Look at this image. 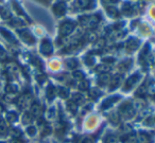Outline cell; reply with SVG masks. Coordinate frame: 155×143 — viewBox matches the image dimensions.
I'll return each mask as SVG.
<instances>
[{
    "instance_id": "11a10c76",
    "label": "cell",
    "mask_w": 155,
    "mask_h": 143,
    "mask_svg": "<svg viewBox=\"0 0 155 143\" xmlns=\"http://www.w3.org/2000/svg\"><path fill=\"white\" fill-rule=\"evenodd\" d=\"M0 143H5V142H1V141H0Z\"/></svg>"
},
{
    "instance_id": "3957f363",
    "label": "cell",
    "mask_w": 155,
    "mask_h": 143,
    "mask_svg": "<svg viewBox=\"0 0 155 143\" xmlns=\"http://www.w3.org/2000/svg\"><path fill=\"white\" fill-rule=\"evenodd\" d=\"M15 32L18 41H22L27 46H34L36 44V37L28 27L17 29V30H15Z\"/></svg>"
},
{
    "instance_id": "f546056e",
    "label": "cell",
    "mask_w": 155,
    "mask_h": 143,
    "mask_svg": "<svg viewBox=\"0 0 155 143\" xmlns=\"http://www.w3.org/2000/svg\"><path fill=\"white\" fill-rule=\"evenodd\" d=\"M127 49L131 50V51H135V50L139 47V41L136 38H131L127 41Z\"/></svg>"
},
{
    "instance_id": "cb8c5ba5",
    "label": "cell",
    "mask_w": 155,
    "mask_h": 143,
    "mask_svg": "<svg viewBox=\"0 0 155 143\" xmlns=\"http://www.w3.org/2000/svg\"><path fill=\"white\" fill-rule=\"evenodd\" d=\"M110 79H112V76H110L108 73H103V74H100L99 80H98V84H99L100 86H106L107 84H110Z\"/></svg>"
},
{
    "instance_id": "e575fe53",
    "label": "cell",
    "mask_w": 155,
    "mask_h": 143,
    "mask_svg": "<svg viewBox=\"0 0 155 143\" xmlns=\"http://www.w3.org/2000/svg\"><path fill=\"white\" fill-rule=\"evenodd\" d=\"M10 134H11V136L13 137L14 139H19L20 137L22 136V132H21V130H20L19 128H17V127H14V128H12V129L10 130Z\"/></svg>"
},
{
    "instance_id": "681fc988",
    "label": "cell",
    "mask_w": 155,
    "mask_h": 143,
    "mask_svg": "<svg viewBox=\"0 0 155 143\" xmlns=\"http://www.w3.org/2000/svg\"><path fill=\"white\" fill-rule=\"evenodd\" d=\"M80 143H91V140L88 138H83L82 140L80 141Z\"/></svg>"
},
{
    "instance_id": "f1b7e54d",
    "label": "cell",
    "mask_w": 155,
    "mask_h": 143,
    "mask_svg": "<svg viewBox=\"0 0 155 143\" xmlns=\"http://www.w3.org/2000/svg\"><path fill=\"white\" fill-rule=\"evenodd\" d=\"M122 11H123V14H124V15L131 16V15H133V13H134L133 12L134 8L130 2H125V3H123V5H122Z\"/></svg>"
},
{
    "instance_id": "4316f807",
    "label": "cell",
    "mask_w": 155,
    "mask_h": 143,
    "mask_svg": "<svg viewBox=\"0 0 155 143\" xmlns=\"http://www.w3.org/2000/svg\"><path fill=\"white\" fill-rule=\"evenodd\" d=\"M77 86H78V88H79L80 91H87V90H89V88H91L89 82L85 79L82 80V81H80V82H78Z\"/></svg>"
},
{
    "instance_id": "e0dca14e",
    "label": "cell",
    "mask_w": 155,
    "mask_h": 143,
    "mask_svg": "<svg viewBox=\"0 0 155 143\" xmlns=\"http://www.w3.org/2000/svg\"><path fill=\"white\" fill-rule=\"evenodd\" d=\"M140 79V75L138 73H135V74L131 75L129 79L125 81V86H124V89L125 90H130L133 86H135L137 84V82L139 81Z\"/></svg>"
},
{
    "instance_id": "6da1fadb",
    "label": "cell",
    "mask_w": 155,
    "mask_h": 143,
    "mask_svg": "<svg viewBox=\"0 0 155 143\" xmlns=\"http://www.w3.org/2000/svg\"><path fill=\"white\" fill-rule=\"evenodd\" d=\"M7 1H8V3H9L10 8H11V11L14 16L22 18L24 20H26L28 24H32L33 22L32 19H31L29 14L27 13V11L25 10L24 5H22L21 2H20V0H7Z\"/></svg>"
},
{
    "instance_id": "f6af8a7d",
    "label": "cell",
    "mask_w": 155,
    "mask_h": 143,
    "mask_svg": "<svg viewBox=\"0 0 155 143\" xmlns=\"http://www.w3.org/2000/svg\"><path fill=\"white\" fill-rule=\"evenodd\" d=\"M88 91H89V96H91V99H95V100L99 96V94H100V92L98 89H91V90H88Z\"/></svg>"
},
{
    "instance_id": "d4e9b609",
    "label": "cell",
    "mask_w": 155,
    "mask_h": 143,
    "mask_svg": "<svg viewBox=\"0 0 155 143\" xmlns=\"http://www.w3.org/2000/svg\"><path fill=\"white\" fill-rule=\"evenodd\" d=\"M61 66H62V64H61V62L58 60H49V63H48V67H49V69L51 71H54V72L60 70Z\"/></svg>"
},
{
    "instance_id": "8992f818",
    "label": "cell",
    "mask_w": 155,
    "mask_h": 143,
    "mask_svg": "<svg viewBox=\"0 0 155 143\" xmlns=\"http://www.w3.org/2000/svg\"><path fill=\"white\" fill-rule=\"evenodd\" d=\"M95 5V0H72L70 5H68V9H70L72 12L86 11V10L94 9Z\"/></svg>"
},
{
    "instance_id": "ffe728a7",
    "label": "cell",
    "mask_w": 155,
    "mask_h": 143,
    "mask_svg": "<svg viewBox=\"0 0 155 143\" xmlns=\"http://www.w3.org/2000/svg\"><path fill=\"white\" fill-rule=\"evenodd\" d=\"M71 101L79 106V105H82L85 103V96H83L82 93H78V92H75V93H73L72 96H71Z\"/></svg>"
},
{
    "instance_id": "ee69618b",
    "label": "cell",
    "mask_w": 155,
    "mask_h": 143,
    "mask_svg": "<svg viewBox=\"0 0 155 143\" xmlns=\"http://www.w3.org/2000/svg\"><path fill=\"white\" fill-rule=\"evenodd\" d=\"M85 64H86L87 66H93V65L95 64V57H94L93 55H87L86 57H85Z\"/></svg>"
},
{
    "instance_id": "d6a6232c",
    "label": "cell",
    "mask_w": 155,
    "mask_h": 143,
    "mask_svg": "<svg viewBox=\"0 0 155 143\" xmlns=\"http://www.w3.org/2000/svg\"><path fill=\"white\" fill-rule=\"evenodd\" d=\"M137 142L138 143H150L151 138L149 135L144 134V132H141V134L139 135V137L137 138Z\"/></svg>"
},
{
    "instance_id": "b9f144b4",
    "label": "cell",
    "mask_w": 155,
    "mask_h": 143,
    "mask_svg": "<svg viewBox=\"0 0 155 143\" xmlns=\"http://www.w3.org/2000/svg\"><path fill=\"white\" fill-rule=\"evenodd\" d=\"M123 143H138L137 142V138L134 136H132V135H127V136H125L124 140H123Z\"/></svg>"
},
{
    "instance_id": "8fae6325",
    "label": "cell",
    "mask_w": 155,
    "mask_h": 143,
    "mask_svg": "<svg viewBox=\"0 0 155 143\" xmlns=\"http://www.w3.org/2000/svg\"><path fill=\"white\" fill-rule=\"evenodd\" d=\"M15 103L19 109H25L30 104H32V96L31 93H21L18 94L15 99Z\"/></svg>"
},
{
    "instance_id": "9c48e42d",
    "label": "cell",
    "mask_w": 155,
    "mask_h": 143,
    "mask_svg": "<svg viewBox=\"0 0 155 143\" xmlns=\"http://www.w3.org/2000/svg\"><path fill=\"white\" fill-rule=\"evenodd\" d=\"M38 51L45 57H49L53 54L54 52V45L52 43V41L47 36H44L41 38V43H39Z\"/></svg>"
},
{
    "instance_id": "44dd1931",
    "label": "cell",
    "mask_w": 155,
    "mask_h": 143,
    "mask_svg": "<svg viewBox=\"0 0 155 143\" xmlns=\"http://www.w3.org/2000/svg\"><path fill=\"white\" fill-rule=\"evenodd\" d=\"M65 64H66V67L68 69H70V70H77L78 67H79V60H77V58H68V60H66V62H65Z\"/></svg>"
},
{
    "instance_id": "603a6c76",
    "label": "cell",
    "mask_w": 155,
    "mask_h": 143,
    "mask_svg": "<svg viewBox=\"0 0 155 143\" xmlns=\"http://www.w3.org/2000/svg\"><path fill=\"white\" fill-rule=\"evenodd\" d=\"M56 118V109L55 107H49L45 112V119L47 121H52Z\"/></svg>"
},
{
    "instance_id": "d6986e66",
    "label": "cell",
    "mask_w": 155,
    "mask_h": 143,
    "mask_svg": "<svg viewBox=\"0 0 155 143\" xmlns=\"http://www.w3.org/2000/svg\"><path fill=\"white\" fill-rule=\"evenodd\" d=\"M55 91L56 96H58L62 99H67L70 94L69 88L66 87V86H55Z\"/></svg>"
},
{
    "instance_id": "83f0119b",
    "label": "cell",
    "mask_w": 155,
    "mask_h": 143,
    "mask_svg": "<svg viewBox=\"0 0 155 143\" xmlns=\"http://www.w3.org/2000/svg\"><path fill=\"white\" fill-rule=\"evenodd\" d=\"M71 77H72V80H74V81L77 82H80L82 81V80L85 79V74L83 71L81 70H73L72 71V74H71Z\"/></svg>"
},
{
    "instance_id": "c3c4849f",
    "label": "cell",
    "mask_w": 155,
    "mask_h": 143,
    "mask_svg": "<svg viewBox=\"0 0 155 143\" xmlns=\"http://www.w3.org/2000/svg\"><path fill=\"white\" fill-rule=\"evenodd\" d=\"M3 91H5V85H3L2 80H1V77H0V94L2 93Z\"/></svg>"
},
{
    "instance_id": "277c9868",
    "label": "cell",
    "mask_w": 155,
    "mask_h": 143,
    "mask_svg": "<svg viewBox=\"0 0 155 143\" xmlns=\"http://www.w3.org/2000/svg\"><path fill=\"white\" fill-rule=\"evenodd\" d=\"M77 29V22L71 19H64L60 22L58 26V38H65V37L71 36Z\"/></svg>"
},
{
    "instance_id": "60d3db41",
    "label": "cell",
    "mask_w": 155,
    "mask_h": 143,
    "mask_svg": "<svg viewBox=\"0 0 155 143\" xmlns=\"http://www.w3.org/2000/svg\"><path fill=\"white\" fill-rule=\"evenodd\" d=\"M32 115H31V113L30 112H25L24 115H22V118H21V120H22V122H24V124H30L31 123V121H32Z\"/></svg>"
},
{
    "instance_id": "ac0fdd59",
    "label": "cell",
    "mask_w": 155,
    "mask_h": 143,
    "mask_svg": "<svg viewBox=\"0 0 155 143\" xmlns=\"http://www.w3.org/2000/svg\"><path fill=\"white\" fill-rule=\"evenodd\" d=\"M119 100H120V96H110V98L105 99V100L103 101V103H102V105H101V108L102 109H107V108H110V107H112L113 105L115 104V103L118 102Z\"/></svg>"
},
{
    "instance_id": "7a4b0ae2",
    "label": "cell",
    "mask_w": 155,
    "mask_h": 143,
    "mask_svg": "<svg viewBox=\"0 0 155 143\" xmlns=\"http://www.w3.org/2000/svg\"><path fill=\"white\" fill-rule=\"evenodd\" d=\"M0 37L7 43L10 47L18 48L19 47V41H18L16 34L11 31L7 26L5 24H0Z\"/></svg>"
},
{
    "instance_id": "4fadbf2b",
    "label": "cell",
    "mask_w": 155,
    "mask_h": 143,
    "mask_svg": "<svg viewBox=\"0 0 155 143\" xmlns=\"http://www.w3.org/2000/svg\"><path fill=\"white\" fill-rule=\"evenodd\" d=\"M13 16L14 15H13V13H12L11 8H10L8 1L7 2L0 3V19L5 22H9L10 20L12 19Z\"/></svg>"
},
{
    "instance_id": "7402d4cb",
    "label": "cell",
    "mask_w": 155,
    "mask_h": 143,
    "mask_svg": "<svg viewBox=\"0 0 155 143\" xmlns=\"http://www.w3.org/2000/svg\"><path fill=\"white\" fill-rule=\"evenodd\" d=\"M121 81H122L121 75H115L114 77H112L110 82V89L114 90L115 88H118V86L121 84Z\"/></svg>"
},
{
    "instance_id": "52a82bcc",
    "label": "cell",
    "mask_w": 155,
    "mask_h": 143,
    "mask_svg": "<svg viewBox=\"0 0 155 143\" xmlns=\"http://www.w3.org/2000/svg\"><path fill=\"white\" fill-rule=\"evenodd\" d=\"M79 22L83 28L93 30L99 24L100 17L98 15H83L79 17Z\"/></svg>"
},
{
    "instance_id": "2e32d148",
    "label": "cell",
    "mask_w": 155,
    "mask_h": 143,
    "mask_svg": "<svg viewBox=\"0 0 155 143\" xmlns=\"http://www.w3.org/2000/svg\"><path fill=\"white\" fill-rule=\"evenodd\" d=\"M45 96H46V99L47 101L51 102L53 101V99L56 96V91H55V86L51 83H48L47 86L45 88Z\"/></svg>"
},
{
    "instance_id": "9a60e30c",
    "label": "cell",
    "mask_w": 155,
    "mask_h": 143,
    "mask_svg": "<svg viewBox=\"0 0 155 143\" xmlns=\"http://www.w3.org/2000/svg\"><path fill=\"white\" fill-rule=\"evenodd\" d=\"M29 112L31 113L33 119H38L41 115H43V106H41L39 103H32L31 105V108Z\"/></svg>"
},
{
    "instance_id": "484cf974",
    "label": "cell",
    "mask_w": 155,
    "mask_h": 143,
    "mask_svg": "<svg viewBox=\"0 0 155 143\" xmlns=\"http://www.w3.org/2000/svg\"><path fill=\"white\" fill-rule=\"evenodd\" d=\"M9 57H10L9 52H8L7 49H5V48L3 47V46L1 45V44H0V62H1V63L8 62Z\"/></svg>"
},
{
    "instance_id": "1f68e13d",
    "label": "cell",
    "mask_w": 155,
    "mask_h": 143,
    "mask_svg": "<svg viewBox=\"0 0 155 143\" xmlns=\"http://www.w3.org/2000/svg\"><path fill=\"white\" fill-rule=\"evenodd\" d=\"M96 69H97V72H99L100 74H103V73H108V71L110 70V66L107 64H101Z\"/></svg>"
},
{
    "instance_id": "d590c367",
    "label": "cell",
    "mask_w": 155,
    "mask_h": 143,
    "mask_svg": "<svg viewBox=\"0 0 155 143\" xmlns=\"http://www.w3.org/2000/svg\"><path fill=\"white\" fill-rule=\"evenodd\" d=\"M131 66H132V60H125V62L121 63V64L119 65V69H120L121 71H127L131 68Z\"/></svg>"
},
{
    "instance_id": "816d5d0a",
    "label": "cell",
    "mask_w": 155,
    "mask_h": 143,
    "mask_svg": "<svg viewBox=\"0 0 155 143\" xmlns=\"http://www.w3.org/2000/svg\"><path fill=\"white\" fill-rule=\"evenodd\" d=\"M3 111V106L1 104H0V115H1V112Z\"/></svg>"
},
{
    "instance_id": "ab89813d",
    "label": "cell",
    "mask_w": 155,
    "mask_h": 143,
    "mask_svg": "<svg viewBox=\"0 0 155 143\" xmlns=\"http://www.w3.org/2000/svg\"><path fill=\"white\" fill-rule=\"evenodd\" d=\"M36 132H37V128L35 127V126H33V125L28 126V127H27V129H26V132H27V135H28L29 137H34L35 135H36Z\"/></svg>"
},
{
    "instance_id": "7bdbcfd3",
    "label": "cell",
    "mask_w": 155,
    "mask_h": 143,
    "mask_svg": "<svg viewBox=\"0 0 155 143\" xmlns=\"http://www.w3.org/2000/svg\"><path fill=\"white\" fill-rule=\"evenodd\" d=\"M105 143H118V139L114 135H108L105 139Z\"/></svg>"
},
{
    "instance_id": "f35d334b",
    "label": "cell",
    "mask_w": 155,
    "mask_h": 143,
    "mask_svg": "<svg viewBox=\"0 0 155 143\" xmlns=\"http://www.w3.org/2000/svg\"><path fill=\"white\" fill-rule=\"evenodd\" d=\"M146 89H147V93L154 94L155 93V81H150L148 86H146Z\"/></svg>"
},
{
    "instance_id": "f5cc1de1",
    "label": "cell",
    "mask_w": 155,
    "mask_h": 143,
    "mask_svg": "<svg viewBox=\"0 0 155 143\" xmlns=\"http://www.w3.org/2000/svg\"><path fill=\"white\" fill-rule=\"evenodd\" d=\"M64 1H66V2H68V1H72V0H64Z\"/></svg>"
},
{
    "instance_id": "5b68a950",
    "label": "cell",
    "mask_w": 155,
    "mask_h": 143,
    "mask_svg": "<svg viewBox=\"0 0 155 143\" xmlns=\"http://www.w3.org/2000/svg\"><path fill=\"white\" fill-rule=\"evenodd\" d=\"M68 5L64 0H53L50 5V11L55 18H63L68 12Z\"/></svg>"
},
{
    "instance_id": "8d00e7d4",
    "label": "cell",
    "mask_w": 155,
    "mask_h": 143,
    "mask_svg": "<svg viewBox=\"0 0 155 143\" xmlns=\"http://www.w3.org/2000/svg\"><path fill=\"white\" fill-rule=\"evenodd\" d=\"M67 108H68V110L70 111V112L72 113H75L78 111V105L75 104V103H73L72 101H68L67 102Z\"/></svg>"
},
{
    "instance_id": "db71d44e",
    "label": "cell",
    "mask_w": 155,
    "mask_h": 143,
    "mask_svg": "<svg viewBox=\"0 0 155 143\" xmlns=\"http://www.w3.org/2000/svg\"><path fill=\"white\" fill-rule=\"evenodd\" d=\"M0 70H1V62H0Z\"/></svg>"
},
{
    "instance_id": "ba28073f",
    "label": "cell",
    "mask_w": 155,
    "mask_h": 143,
    "mask_svg": "<svg viewBox=\"0 0 155 143\" xmlns=\"http://www.w3.org/2000/svg\"><path fill=\"white\" fill-rule=\"evenodd\" d=\"M5 74H7V76L9 77V79L11 77L12 81H15V82H17L18 80H19L20 74H21L18 65L16 64L15 62H10V60L5 62Z\"/></svg>"
},
{
    "instance_id": "f907efd6",
    "label": "cell",
    "mask_w": 155,
    "mask_h": 143,
    "mask_svg": "<svg viewBox=\"0 0 155 143\" xmlns=\"http://www.w3.org/2000/svg\"><path fill=\"white\" fill-rule=\"evenodd\" d=\"M9 143H22V142L19 140V139H12V140L10 141Z\"/></svg>"
},
{
    "instance_id": "836d02e7",
    "label": "cell",
    "mask_w": 155,
    "mask_h": 143,
    "mask_svg": "<svg viewBox=\"0 0 155 143\" xmlns=\"http://www.w3.org/2000/svg\"><path fill=\"white\" fill-rule=\"evenodd\" d=\"M106 13L110 17H117V16H119V12L117 11V9L115 7H107L106 8Z\"/></svg>"
},
{
    "instance_id": "74e56055",
    "label": "cell",
    "mask_w": 155,
    "mask_h": 143,
    "mask_svg": "<svg viewBox=\"0 0 155 143\" xmlns=\"http://www.w3.org/2000/svg\"><path fill=\"white\" fill-rule=\"evenodd\" d=\"M8 132V127H7V123L5 121L0 118V135H5Z\"/></svg>"
},
{
    "instance_id": "7dc6e473",
    "label": "cell",
    "mask_w": 155,
    "mask_h": 143,
    "mask_svg": "<svg viewBox=\"0 0 155 143\" xmlns=\"http://www.w3.org/2000/svg\"><path fill=\"white\" fill-rule=\"evenodd\" d=\"M119 0H102V2H104L105 5H107V7H114L115 5H117Z\"/></svg>"
},
{
    "instance_id": "4dcf8cb0",
    "label": "cell",
    "mask_w": 155,
    "mask_h": 143,
    "mask_svg": "<svg viewBox=\"0 0 155 143\" xmlns=\"http://www.w3.org/2000/svg\"><path fill=\"white\" fill-rule=\"evenodd\" d=\"M5 120L11 124L15 123L18 120V115L15 111H9V112H7V115H5Z\"/></svg>"
},
{
    "instance_id": "30bf717a",
    "label": "cell",
    "mask_w": 155,
    "mask_h": 143,
    "mask_svg": "<svg viewBox=\"0 0 155 143\" xmlns=\"http://www.w3.org/2000/svg\"><path fill=\"white\" fill-rule=\"evenodd\" d=\"M20 91V86L18 84V82L15 81H11V82H8L5 86V96L8 98L11 99H16V96L19 94Z\"/></svg>"
},
{
    "instance_id": "5bb4252c",
    "label": "cell",
    "mask_w": 155,
    "mask_h": 143,
    "mask_svg": "<svg viewBox=\"0 0 155 143\" xmlns=\"http://www.w3.org/2000/svg\"><path fill=\"white\" fill-rule=\"evenodd\" d=\"M8 24H9L10 27H12V28L15 29V30L20 29V28H25V27L28 26V24H27L26 20H24L22 18L16 17V16H13V17H12V19L10 20Z\"/></svg>"
},
{
    "instance_id": "7c38bea8",
    "label": "cell",
    "mask_w": 155,
    "mask_h": 143,
    "mask_svg": "<svg viewBox=\"0 0 155 143\" xmlns=\"http://www.w3.org/2000/svg\"><path fill=\"white\" fill-rule=\"evenodd\" d=\"M135 110L136 109L134 108L133 104L131 103H124L120 106L119 108V115H122L124 119H131L135 115Z\"/></svg>"
},
{
    "instance_id": "bcb514c9",
    "label": "cell",
    "mask_w": 155,
    "mask_h": 143,
    "mask_svg": "<svg viewBox=\"0 0 155 143\" xmlns=\"http://www.w3.org/2000/svg\"><path fill=\"white\" fill-rule=\"evenodd\" d=\"M34 1H36V2L45 5V7H50V5L53 2V0H34Z\"/></svg>"
}]
</instances>
